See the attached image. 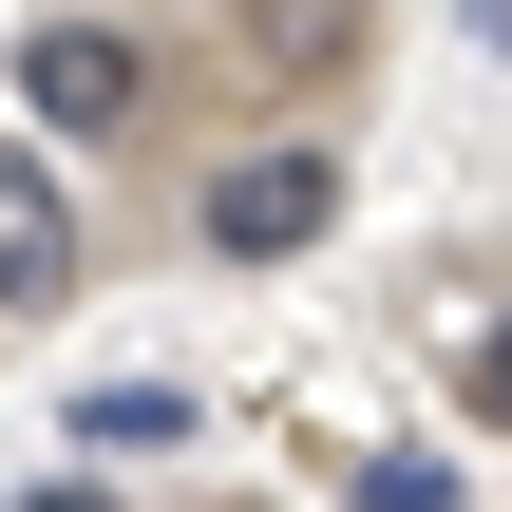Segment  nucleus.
I'll use <instances>...</instances> for the list:
<instances>
[{
    "mask_svg": "<svg viewBox=\"0 0 512 512\" xmlns=\"http://www.w3.org/2000/svg\"><path fill=\"white\" fill-rule=\"evenodd\" d=\"M190 228H209V266H285V247H323V228H342V152L266 133V152H228V171L190 190Z\"/></svg>",
    "mask_w": 512,
    "mask_h": 512,
    "instance_id": "nucleus-1",
    "label": "nucleus"
},
{
    "mask_svg": "<svg viewBox=\"0 0 512 512\" xmlns=\"http://www.w3.org/2000/svg\"><path fill=\"white\" fill-rule=\"evenodd\" d=\"M19 95H38V133H133L152 57H133L114 19H38V38H19Z\"/></svg>",
    "mask_w": 512,
    "mask_h": 512,
    "instance_id": "nucleus-2",
    "label": "nucleus"
},
{
    "mask_svg": "<svg viewBox=\"0 0 512 512\" xmlns=\"http://www.w3.org/2000/svg\"><path fill=\"white\" fill-rule=\"evenodd\" d=\"M0 304H76V190H57V152H0Z\"/></svg>",
    "mask_w": 512,
    "mask_h": 512,
    "instance_id": "nucleus-3",
    "label": "nucleus"
},
{
    "mask_svg": "<svg viewBox=\"0 0 512 512\" xmlns=\"http://www.w3.org/2000/svg\"><path fill=\"white\" fill-rule=\"evenodd\" d=\"M247 38H266V57H285V76H323V57H342V38H361V0H247Z\"/></svg>",
    "mask_w": 512,
    "mask_h": 512,
    "instance_id": "nucleus-4",
    "label": "nucleus"
},
{
    "mask_svg": "<svg viewBox=\"0 0 512 512\" xmlns=\"http://www.w3.org/2000/svg\"><path fill=\"white\" fill-rule=\"evenodd\" d=\"M76 437H114V456H133V437H190V399H171V380H114V399H76Z\"/></svg>",
    "mask_w": 512,
    "mask_h": 512,
    "instance_id": "nucleus-5",
    "label": "nucleus"
},
{
    "mask_svg": "<svg viewBox=\"0 0 512 512\" xmlns=\"http://www.w3.org/2000/svg\"><path fill=\"white\" fill-rule=\"evenodd\" d=\"M342 494H361V512H456V475H437V456H361Z\"/></svg>",
    "mask_w": 512,
    "mask_h": 512,
    "instance_id": "nucleus-6",
    "label": "nucleus"
},
{
    "mask_svg": "<svg viewBox=\"0 0 512 512\" xmlns=\"http://www.w3.org/2000/svg\"><path fill=\"white\" fill-rule=\"evenodd\" d=\"M475 418H512V323H494V342H475Z\"/></svg>",
    "mask_w": 512,
    "mask_h": 512,
    "instance_id": "nucleus-7",
    "label": "nucleus"
},
{
    "mask_svg": "<svg viewBox=\"0 0 512 512\" xmlns=\"http://www.w3.org/2000/svg\"><path fill=\"white\" fill-rule=\"evenodd\" d=\"M19 512H114V494H95V475H38V494H19Z\"/></svg>",
    "mask_w": 512,
    "mask_h": 512,
    "instance_id": "nucleus-8",
    "label": "nucleus"
},
{
    "mask_svg": "<svg viewBox=\"0 0 512 512\" xmlns=\"http://www.w3.org/2000/svg\"><path fill=\"white\" fill-rule=\"evenodd\" d=\"M494 19H512V0H494Z\"/></svg>",
    "mask_w": 512,
    "mask_h": 512,
    "instance_id": "nucleus-9",
    "label": "nucleus"
}]
</instances>
